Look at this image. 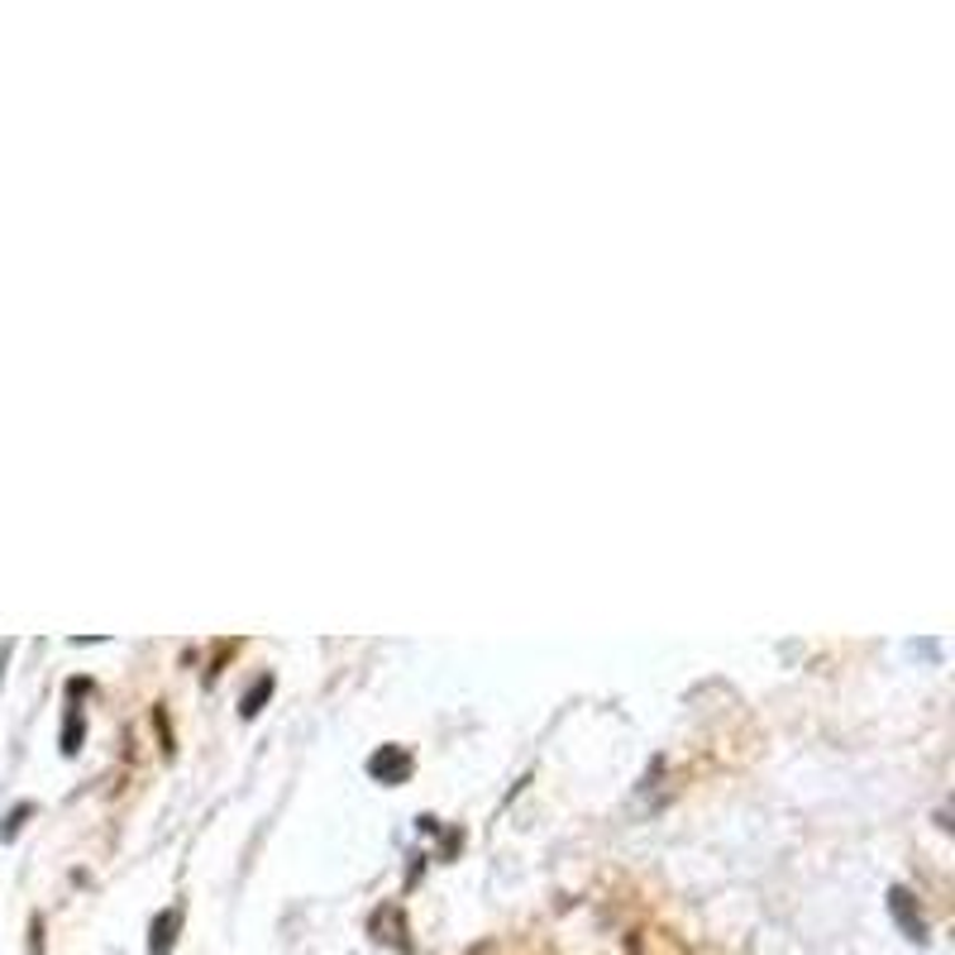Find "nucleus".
Instances as JSON below:
<instances>
[{
  "label": "nucleus",
  "mask_w": 955,
  "mask_h": 955,
  "mask_svg": "<svg viewBox=\"0 0 955 955\" xmlns=\"http://www.w3.org/2000/svg\"><path fill=\"white\" fill-rule=\"evenodd\" d=\"M172 927H178V913H163V917H158V932H153V942H149V951H153V955H168V946H172Z\"/></svg>",
  "instance_id": "1"
},
{
  "label": "nucleus",
  "mask_w": 955,
  "mask_h": 955,
  "mask_svg": "<svg viewBox=\"0 0 955 955\" xmlns=\"http://www.w3.org/2000/svg\"><path fill=\"white\" fill-rule=\"evenodd\" d=\"M373 774L402 778V774H406V760H402V755H378V760H373Z\"/></svg>",
  "instance_id": "2"
},
{
  "label": "nucleus",
  "mask_w": 955,
  "mask_h": 955,
  "mask_svg": "<svg viewBox=\"0 0 955 955\" xmlns=\"http://www.w3.org/2000/svg\"><path fill=\"white\" fill-rule=\"evenodd\" d=\"M894 913L903 917V927H907V932H913V936H922V922H913V907H907V894H903V888L894 894Z\"/></svg>",
  "instance_id": "3"
}]
</instances>
